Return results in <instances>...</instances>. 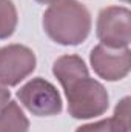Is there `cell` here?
<instances>
[{"label":"cell","instance_id":"1","mask_svg":"<svg viewBox=\"0 0 131 132\" xmlns=\"http://www.w3.org/2000/svg\"><path fill=\"white\" fill-rule=\"evenodd\" d=\"M43 29L56 43L74 46L90 35L91 14L77 0H57L43 14Z\"/></svg>","mask_w":131,"mask_h":132},{"label":"cell","instance_id":"2","mask_svg":"<svg viewBox=\"0 0 131 132\" xmlns=\"http://www.w3.org/2000/svg\"><path fill=\"white\" fill-rule=\"evenodd\" d=\"M68 112L74 118H93L108 109V92L102 83L90 75L80 77L63 86Z\"/></svg>","mask_w":131,"mask_h":132},{"label":"cell","instance_id":"3","mask_svg":"<svg viewBox=\"0 0 131 132\" xmlns=\"http://www.w3.org/2000/svg\"><path fill=\"white\" fill-rule=\"evenodd\" d=\"M131 12L125 6H108L99 12L96 32L100 45L111 49L128 48L131 42Z\"/></svg>","mask_w":131,"mask_h":132},{"label":"cell","instance_id":"4","mask_svg":"<svg viewBox=\"0 0 131 132\" xmlns=\"http://www.w3.org/2000/svg\"><path fill=\"white\" fill-rule=\"evenodd\" d=\"M17 97L22 104L37 117H49L62 112V98L54 85L37 77L20 88Z\"/></svg>","mask_w":131,"mask_h":132},{"label":"cell","instance_id":"5","mask_svg":"<svg viewBox=\"0 0 131 132\" xmlns=\"http://www.w3.org/2000/svg\"><path fill=\"white\" fill-rule=\"evenodd\" d=\"M35 69V55L23 45H8L0 48V83L16 86Z\"/></svg>","mask_w":131,"mask_h":132},{"label":"cell","instance_id":"6","mask_svg":"<svg viewBox=\"0 0 131 132\" xmlns=\"http://www.w3.org/2000/svg\"><path fill=\"white\" fill-rule=\"evenodd\" d=\"M90 62L100 78L117 81L125 78L130 72L131 52L128 48L111 49L103 45H97L90 54Z\"/></svg>","mask_w":131,"mask_h":132},{"label":"cell","instance_id":"7","mask_svg":"<svg viewBox=\"0 0 131 132\" xmlns=\"http://www.w3.org/2000/svg\"><path fill=\"white\" fill-rule=\"evenodd\" d=\"M76 132H130V97L119 101L111 118L83 125Z\"/></svg>","mask_w":131,"mask_h":132},{"label":"cell","instance_id":"8","mask_svg":"<svg viewBox=\"0 0 131 132\" xmlns=\"http://www.w3.org/2000/svg\"><path fill=\"white\" fill-rule=\"evenodd\" d=\"M30 120L16 101H9L0 111V132H28Z\"/></svg>","mask_w":131,"mask_h":132},{"label":"cell","instance_id":"9","mask_svg":"<svg viewBox=\"0 0 131 132\" xmlns=\"http://www.w3.org/2000/svg\"><path fill=\"white\" fill-rule=\"evenodd\" d=\"M17 20V9L12 0H0V40L14 34Z\"/></svg>","mask_w":131,"mask_h":132},{"label":"cell","instance_id":"10","mask_svg":"<svg viewBox=\"0 0 131 132\" xmlns=\"http://www.w3.org/2000/svg\"><path fill=\"white\" fill-rule=\"evenodd\" d=\"M9 103V91L5 85L0 83V111Z\"/></svg>","mask_w":131,"mask_h":132},{"label":"cell","instance_id":"11","mask_svg":"<svg viewBox=\"0 0 131 132\" xmlns=\"http://www.w3.org/2000/svg\"><path fill=\"white\" fill-rule=\"evenodd\" d=\"M35 2L43 3V5H51V3H54V2H57V0H35Z\"/></svg>","mask_w":131,"mask_h":132},{"label":"cell","instance_id":"12","mask_svg":"<svg viewBox=\"0 0 131 132\" xmlns=\"http://www.w3.org/2000/svg\"><path fill=\"white\" fill-rule=\"evenodd\" d=\"M123 2H128V0H123Z\"/></svg>","mask_w":131,"mask_h":132}]
</instances>
